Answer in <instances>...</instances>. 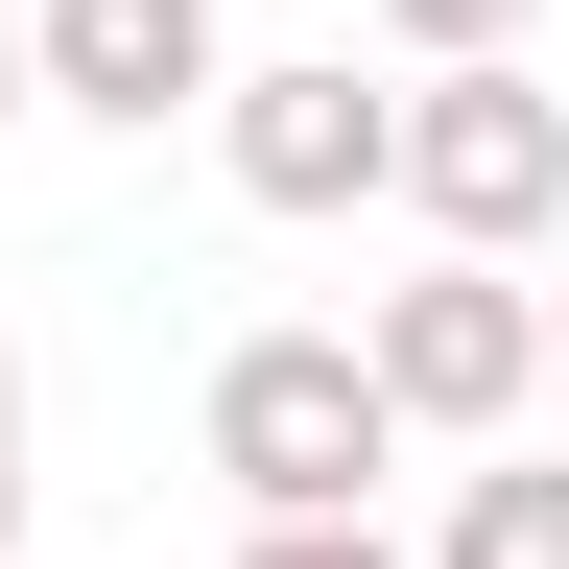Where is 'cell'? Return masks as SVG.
Wrapping results in <instances>:
<instances>
[{
  "label": "cell",
  "mask_w": 569,
  "mask_h": 569,
  "mask_svg": "<svg viewBox=\"0 0 569 569\" xmlns=\"http://www.w3.org/2000/svg\"><path fill=\"white\" fill-rule=\"evenodd\" d=\"M0 119H24V0H0Z\"/></svg>",
  "instance_id": "10"
},
{
  "label": "cell",
  "mask_w": 569,
  "mask_h": 569,
  "mask_svg": "<svg viewBox=\"0 0 569 569\" xmlns=\"http://www.w3.org/2000/svg\"><path fill=\"white\" fill-rule=\"evenodd\" d=\"M238 569H403L380 522H238Z\"/></svg>",
  "instance_id": "8"
},
{
  "label": "cell",
  "mask_w": 569,
  "mask_h": 569,
  "mask_svg": "<svg viewBox=\"0 0 569 569\" xmlns=\"http://www.w3.org/2000/svg\"><path fill=\"white\" fill-rule=\"evenodd\" d=\"M546 403H569V284H546Z\"/></svg>",
  "instance_id": "11"
},
{
  "label": "cell",
  "mask_w": 569,
  "mask_h": 569,
  "mask_svg": "<svg viewBox=\"0 0 569 569\" xmlns=\"http://www.w3.org/2000/svg\"><path fill=\"white\" fill-rule=\"evenodd\" d=\"M356 24H380L403 71H451V48H522V24H546V0H356Z\"/></svg>",
  "instance_id": "7"
},
{
  "label": "cell",
  "mask_w": 569,
  "mask_h": 569,
  "mask_svg": "<svg viewBox=\"0 0 569 569\" xmlns=\"http://www.w3.org/2000/svg\"><path fill=\"white\" fill-rule=\"evenodd\" d=\"M380 190L427 213V261H546L569 238V96L522 48H451V71H403V142H380Z\"/></svg>",
  "instance_id": "2"
},
{
  "label": "cell",
  "mask_w": 569,
  "mask_h": 569,
  "mask_svg": "<svg viewBox=\"0 0 569 569\" xmlns=\"http://www.w3.org/2000/svg\"><path fill=\"white\" fill-rule=\"evenodd\" d=\"M356 380L403 403V451H498V427L546 403V284L522 261H403L380 309H356Z\"/></svg>",
  "instance_id": "3"
},
{
  "label": "cell",
  "mask_w": 569,
  "mask_h": 569,
  "mask_svg": "<svg viewBox=\"0 0 569 569\" xmlns=\"http://www.w3.org/2000/svg\"><path fill=\"white\" fill-rule=\"evenodd\" d=\"M213 0H24V119H119V142H167L213 119Z\"/></svg>",
  "instance_id": "5"
},
{
  "label": "cell",
  "mask_w": 569,
  "mask_h": 569,
  "mask_svg": "<svg viewBox=\"0 0 569 569\" xmlns=\"http://www.w3.org/2000/svg\"><path fill=\"white\" fill-rule=\"evenodd\" d=\"M380 142H403V96H356V48L213 71V167H238V213H380Z\"/></svg>",
  "instance_id": "4"
},
{
  "label": "cell",
  "mask_w": 569,
  "mask_h": 569,
  "mask_svg": "<svg viewBox=\"0 0 569 569\" xmlns=\"http://www.w3.org/2000/svg\"><path fill=\"white\" fill-rule=\"evenodd\" d=\"M190 451H213L238 522H380L403 403L356 380V332H238V356H213V403H190Z\"/></svg>",
  "instance_id": "1"
},
{
  "label": "cell",
  "mask_w": 569,
  "mask_h": 569,
  "mask_svg": "<svg viewBox=\"0 0 569 569\" xmlns=\"http://www.w3.org/2000/svg\"><path fill=\"white\" fill-rule=\"evenodd\" d=\"M403 569H569V475L522 451V427H498V475H451V522H427Z\"/></svg>",
  "instance_id": "6"
},
{
  "label": "cell",
  "mask_w": 569,
  "mask_h": 569,
  "mask_svg": "<svg viewBox=\"0 0 569 569\" xmlns=\"http://www.w3.org/2000/svg\"><path fill=\"white\" fill-rule=\"evenodd\" d=\"M0 546H24V332H0Z\"/></svg>",
  "instance_id": "9"
}]
</instances>
